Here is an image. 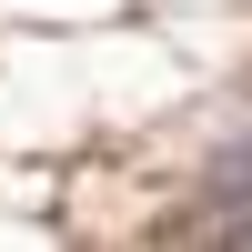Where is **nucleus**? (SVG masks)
I'll return each instance as SVG.
<instances>
[{
    "label": "nucleus",
    "mask_w": 252,
    "mask_h": 252,
    "mask_svg": "<svg viewBox=\"0 0 252 252\" xmlns=\"http://www.w3.org/2000/svg\"><path fill=\"white\" fill-rule=\"evenodd\" d=\"M202 202H212V232L222 242H252V121L222 141L212 172H202Z\"/></svg>",
    "instance_id": "obj_1"
}]
</instances>
